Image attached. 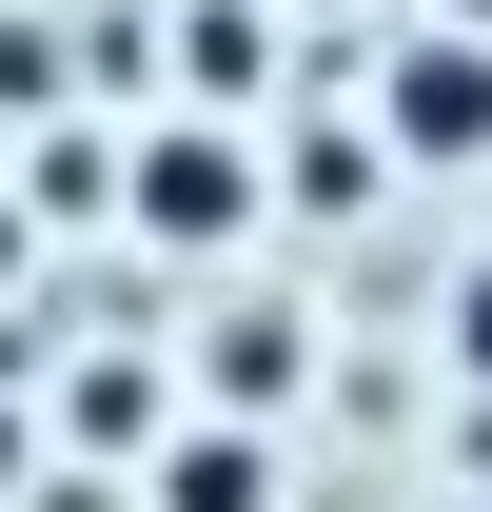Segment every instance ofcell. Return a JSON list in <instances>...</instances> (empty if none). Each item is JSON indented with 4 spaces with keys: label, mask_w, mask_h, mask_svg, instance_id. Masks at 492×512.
Segmentation results:
<instances>
[{
    "label": "cell",
    "mask_w": 492,
    "mask_h": 512,
    "mask_svg": "<svg viewBox=\"0 0 492 512\" xmlns=\"http://www.w3.org/2000/svg\"><path fill=\"white\" fill-rule=\"evenodd\" d=\"M237 217H256V158H237V119L138 138V237H237Z\"/></svg>",
    "instance_id": "1"
},
{
    "label": "cell",
    "mask_w": 492,
    "mask_h": 512,
    "mask_svg": "<svg viewBox=\"0 0 492 512\" xmlns=\"http://www.w3.org/2000/svg\"><path fill=\"white\" fill-rule=\"evenodd\" d=\"M374 119H394V158H492V60H473V40H414Z\"/></svg>",
    "instance_id": "2"
},
{
    "label": "cell",
    "mask_w": 492,
    "mask_h": 512,
    "mask_svg": "<svg viewBox=\"0 0 492 512\" xmlns=\"http://www.w3.org/2000/svg\"><path fill=\"white\" fill-rule=\"evenodd\" d=\"M158 512H256V434H178L158 453Z\"/></svg>",
    "instance_id": "3"
},
{
    "label": "cell",
    "mask_w": 492,
    "mask_h": 512,
    "mask_svg": "<svg viewBox=\"0 0 492 512\" xmlns=\"http://www.w3.org/2000/svg\"><path fill=\"white\" fill-rule=\"evenodd\" d=\"M178 79H197V99H256V20H237V0H217V20H178Z\"/></svg>",
    "instance_id": "4"
},
{
    "label": "cell",
    "mask_w": 492,
    "mask_h": 512,
    "mask_svg": "<svg viewBox=\"0 0 492 512\" xmlns=\"http://www.w3.org/2000/svg\"><path fill=\"white\" fill-rule=\"evenodd\" d=\"M453 375H492V256L453 276Z\"/></svg>",
    "instance_id": "5"
}]
</instances>
